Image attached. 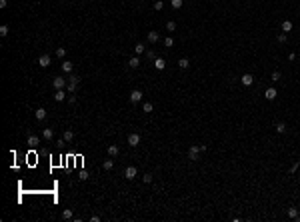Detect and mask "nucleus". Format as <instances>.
<instances>
[{"instance_id": "nucleus-1", "label": "nucleus", "mask_w": 300, "mask_h": 222, "mask_svg": "<svg viewBox=\"0 0 300 222\" xmlns=\"http://www.w3.org/2000/svg\"><path fill=\"white\" fill-rule=\"evenodd\" d=\"M200 152H206V146H204V144H200V146H198V144H192V146L188 148V160L196 162Z\"/></svg>"}, {"instance_id": "nucleus-2", "label": "nucleus", "mask_w": 300, "mask_h": 222, "mask_svg": "<svg viewBox=\"0 0 300 222\" xmlns=\"http://www.w3.org/2000/svg\"><path fill=\"white\" fill-rule=\"evenodd\" d=\"M78 84H80V78H78V76H70V78H68V86H66V90L70 92V94H72L74 90L78 88Z\"/></svg>"}, {"instance_id": "nucleus-3", "label": "nucleus", "mask_w": 300, "mask_h": 222, "mask_svg": "<svg viewBox=\"0 0 300 222\" xmlns=\"http://www.w3.org/2000/svg\"><path fill=\"white\" fill-rule=\"evenodd\" d=\"M52 86L56 88V90H64V88L68 86V80H64L62 76H56V78L52 80Z\"/></svg>"}, {"instance_id": "nucleus-4", "label": "nucleus", "mask_w": 300, "mask_h": 222, "mask_svg": "<svg viewBox=\"0 0 300 222\" xmlns=\"http://www.w3.org/2000/svg\"><path fill=\"white\" fill-rule=\"evenodd\" d=\"M136 176H138V168H136V166H128V168L124 170V178H126V180H134Z\"/></svg>"}, {"instance_id": "nucleus-5", "label": "nucleus", "mask_w": 300, "mask_h": 222, "mask_svg": "<svg viewBox=\"0 0 300 222\" xmlns=\"http://www.w3.org/2000/svg\"><path fill=\"white\" fill-rule=\"evenodd\" d=\"M128 98H130V102H132V104H136V102L142 100V92H140V90H132Z\"/></svg>"}, {"instance_id": "nucleus-6", "label": "nucleus", "mask_w": 300, "mask_h": 222, "mask_svg": "<svg viewBox=\"0 0 300 222\" xmlns=\"http://www.w3.org/2000/svg\"><path fill=\"white\" fill-rule=\"evenodd\" d=\"M38 64L42 68H48V66H50V56H48V54H42V56L38 58Z\"/></svg>"}, {"instance_id": "nucleus-7", "label": "nucleus", "mask_w": 300, "mask_h": 222, "mask_svg": "<svg viewBox=\"0 0 300 222\" xmlns=\"http://www.w3.org/2000/svg\"><path fill=\"white\" fill-rule=\"evenodd\" d=\"M264 96H266V100H274L276 96H278V92H276V88H266V92H264Z\"/></svg>"}, {"instance_id": "nucleus-8", "label": "nucleus", "mask_w": 300, "mask_h": 222, "mask_svg": "<svg viewBox=\"0 0 300 222\" xmlns=\"http://www.w3.org/2000/svg\"><path fill=\"white\" fill-rule=\"evenodd\" d=\"M240 82H242L244 86H252V82H254L252 74H242V78H240Z\"/></svg>"}, {"instance_id": "nucleus-9", "label": "nucleus", "mask_w": 300, "mask_h": 222, "mask_svg": "<svg viewBox=\"0 0 300 222\" xmlns=\"http://www.w3.org/2000/svg\"><path fill=\"white\" fill-rule=\"evenodd\" d=\"M128 144H130V146H138V144H140V134H130V136H128Z\"/></svg>"}, {"instance_id": "nucleus-10", "label": "nucleus", "mask_w": 300, "mask_h": 222, "mask_svg": "<svg viewBox=\"0 0 300 222\" xmlns=\"http://www.w3.org/2000/svg\"><path fill=\"white\" fill-rule=\"evenodd\" d=\"M154 66H156V70H164L166 68V60L164 58H154Z\"/></svg>"}, {"instance_id": "nucleus-11", "label": "nucleus", "mask_w": 300, "mask_h": 222, "mask_svg": "<svg viewBox=\"0 0 300 222\" xmlns=\"http://www.w3.org/2000/svg\"><path fill=\"white\" fill-rule=\"evenodd\" d=\"M118 152H120V150H118V146H116V144H110V146H108V156H110V158H116V156H118Z\"/></svg>"}, {"instance_id": "nucleus-12", "label": "nucleus", "mask_w": 300, "mask_h": 222, "mask_svg": "<svg viewBox=\"0 0 300 222\" xmlns=\"http://www.w3.org/2000/svg\"><path fill=\"white\" fill-rule=\"evenodd\" d=\"M54 100H56V102L66 100V92H64V90H56V94H54Z\"/></svg>"}, {"instance_id": "nucleus-13", "label": "nucleus", "mask_w": 300, "mask_h": 222, "mask_svg": "<svg viewBox=\"0 0 300 222\" xmlns=\"http://www.w3.org/2000/svg\"><path fill=\"white\" fill-rule=\"evenodd\" d=\"M42 136H44V140H52V138H54L52 128H44V130H42Z\"/></svg>"}, {"instance_id": "nucleus-14", "label": "nucleus", "mask_w": 300, "mask_h": 222, "mask_svg": "<svg viewBox=\"0 0 300 222\" xmlns=\"http://www.w3.org/2000/svg\"><path fill=\"white\" fill-rule=\"evenodd\" d=\"M158 40H160L158 32H148V42H150V44H156Z\"/></svg>"}, {"instance_id": "nucleus-15", "label": "nucleus", "mask_w": 300, "mask_h": 222, "mask_svg": "<svg viewBox=\"0 0 300 222\" xmlns=\"http://www.w3.org/2000/svg\"><path fill=\"white\" fill-rule=\"evenodd\" d=\"M288 216H290V218H294V220H300V214H298V210L294 208V206H290V208H288Z\"/></svg>"}, {"instance_id": "nucleus-16", "label": "nucleus", "mask_w": 300, "mask_h": 222, "mask_svg": "<svg viewBox=\"0 0 300 222\" xmlns=\"http://www.w3.org/2000/svg\"><path fill=\"white\" fill-rule=\"evenodd\" d=\"M34 116H36V120H44V118H46V110H44V108H38V110L34 112Z\"/></svg>"}, {"instance_id": "nucleus-17", "label": "nucleus", "mask_w": 300, "mask_h": 222, "mask_svg": "<svg viewBox=\"0 0 300 222\" xmlns=\"http://www.w3.org/2000/svg\"><path fill=\"white\" fill-rule=\"evenodd\" d=\"M62 70H64L66 74H70V72H72V62H70V60H64V62H62Z\"/></svg>"}, {"instance_id": "nucleus-18", "label": "nucleus", "mask_w": 300, "mask_h": 222, "mask_svg": "<svg viewBox=\"0 0 300 222\" xmlns=\"http://www.w3.org/2000/svg\"><path fill=\"white\" fill-rule=\"evenodd\" d=\"M128 66H130V68H138L140 66V58H138V56L130 58V60H128Z\"/></svg>"}, {"instance_id": "nucleus-19", "label": "nucleus", "mask_w": 300, "mask_h": 222, "mask_svg": "<svg viewBox=\"0 0 300 222\" xmlns=\"http://www.w3.org/2000/svg\"><path fill=\"white\" fill-rule=\"evenodd\" d=\"M290 30H292V22L284 20V22H282V32H290Z\"/></svg>"}, {"instance_id": "nucleus-20", "label": "nucleus", "mask_w": 300, "mask_h": 222, "mask_svg": "<svg viewBox=\"0 0 300 222\" xmlns=\"http://www.w3.org/2000/svg\"><path fill=\"white\" fill-rule=\"evenodd\" d=\"M72 218H74V214H72V210H64V212H62V220H72Z\"/></svg>"}, {"instance_id": "nucleus-21", "label": "nucleus", "mask_w": 300, "mask_h": 222, "mask_svg": "<svg viewBox=\"0 0 300 222\" xmlns=\"http://www.w3.org/2000/svg\"><path fill=\"white\" fill-rule=\"evenodd\" d=\"M38 142H40V138H38V136H34V134H30V136H28V144H30V146H36Z\"/></svg>"}, {"instance_id": "nucleus-22", "label": "nucleus", "mask_w": 300, "mask_h": 222, "mask_svg": "<svg viewBox=\"0 0 300 222\" xmlns=\"http://www.w3.org/2000/svg\"><path fill=\"white\" fill-rule=\"evenodd\" d=\"M178 66L182 68V70H186V68L190 66V62H188V58H180V60H178Z\"/></svg>"}, {"instance_id": "nucleus-23", "label": "nucleus", "mask_w": 300, "mask_h": 222, "mask_svg": "<svg viewBox=\"0 0 300 222\" xmlns=\"http://www.w3.org/2000/svg\"><path fill=\"white\" fill-rule=\"evenodd\" d=\"M276 132H278V134H284V132H286V124H284V122H278V124H276Z\"/></svg>"}, {"instance_id": "nucleus-24", "label": "nucleus", "mask_w": 300, "mask_h": 222, "mask_svg": "<svg viewBox=\"0 0 300 222\" xmlns=\"http://www.w3.org/2000/svg\"><path fill=\"white\" fill-rule=\"evenodd\" d=\"M142 110H144V112H146V114H150V112H152V110H154V106H152V102H144V106H142Z\"/></svg>"}, {"instance_id": "nucleus-25", "label": "nucleus", "mask_w": 300, "mask_h": 222, "mask_svg": "<svg viewBox=\"0 0 300 222\" xmlns=\"http://www.w3.org/2000/svg\"><path fill=\"white\" fill-rule=\"evenodd\" d=\"M144 50H146V46H144L142 42H138V44L134 46V52H136V54H142V52H144Z\"/></svg>"}, {"instance_id": "nucleus-26", "label": "nucleus", "mask_w": 300, "mask_h": 222, "mask_svg": "<svg viewBox=\"0 0 300 222\" xmlns=\"http://www.w3.org/2000/svg\"><path fill=\"white\" fill-rule=\"evenodd\" d=\"M64 140H66V142H72L74 140V132H72V130H66V132H64Z\"/></svg>"}, {"instance_id": "nucleus-27", "label": "nucleus", "mask_w": 300, "mask_h": 222, "mask_svg": "<svg viewBox=\"0 0 300 222\" xmlns=\"http://www.w3.org/2000/svg\"><path fill=\"white\" fill-rule=\"evenodd\" d=\"M112 166H114L112 160H104V162H102V168H104V170H112Z\"/></svg>"}, {"instance_id": "nucleus-28", "label": "nucleus", "mask_w": 300, "mask_h": 222, "mask_svg": "<svg viewBox=\"0 0 300 222\" xmlns=\"http://www.w3.org/2000/svg\"><path fill=\"white\" fill-rule=\"evenodd\" d=\"M164 46H166V48L174 46V38H172V36H166V38H164Z\"/></svg>"}, {"instance_id": "nucleus-29", "label": "nucleus", "mask_w": 300, "mask_h": 222, "mask_svg": "<svg viewBox=\"0 0 300 222\" xmlns=\"http://www.w3.org/2000/svg\"><path fill=\"white\" fill-rule=\"evenodd\" d=\"M166 30L174 32V30H176V22H174V20H168V22H166Z\"/></svg>"}, {"instance_id": "nucleus-30", "label": "nucleus", "mask_w": 300, "mask_h": 222, "mask_svg": "<svg viewBox=\"0 0 300 222\" xmlns=\"http://www.w3.org/2000/svg\"><path fill=\"white\" fill-rule=\"evenodd\" d=\"M280 78H282V74H280L278 70H274V72H272V80L274 82H280Z\"/></svg>"}, {"instance_id": "nucleus-31", "label": "nucleus", "mask_w": 300, "mask_h": 222, "mask_svg": "<svg viewBox=\"0 0 300 222\" xmlns=\"http://www.w3.org/2000/svg\"><path fill=\"white\" fill-rule=\"evenodd\" d=\"M162 8H164V2H162V0H156V2H154V10H162Z\"/></svg>"}, {"instance_id": "nucleus-32", "label": "nucleus", "mask_w": 300, "mask_h": 222, "mask_svg": "<svg viewBox=\"0 0 300 222\" xmlns=\"http://www.w3.org/2000/svg\"><path fill=\"white\" fill-rule=\"evenodd\" d=\"M56 56H58V58H64V56H66V50H64V48H56Z\"/></svg>"}, {"instance_id": "nucleus-33", "label": "nucleus", "mask_w": 300, "mask_h": 222, "mask_svg": "<svg viewBox=\"0 0 300 222\" xmlns=\"http://www.w3.org/2000/svg\"><path fill=\"white\" fill-rule=\"evenodd\" d=\"M172 8L180 10V8H182V0H172Z\"/></svg>"}, {"instance_id": "nucleus-34", "label": "nucleus", "mask_w": 300, "mask_h": 222, "mask_svg": "<svg viewBox=\"0 0 300 222\" xmlns=\"http://www.w3.org/2000/svg\"><path fill=\"white\" fill-rule=\"evenodd\" d=\"M6 34H8V26L2 24V26H0V36H6Z\"/></svg>"}, {"instance_id": "nucleus-35", "label": "nucleus", "mask_w": 300, "mask_h": 222, "mask_svg": "<svg viewBox=\"0 0 300 222\" xmlns=\"http://www.w3.org/2000/svg\"><path fill=\"white\" fill-rule=\"evenodd\" d=\"M298 168H300V160H298V162H294V164H292V168H290V174H294V172H296Z\"/></svg>"}, {"instance_id": "nucleus-36", "label": "nucleus", "mask_w": 300, "mask_h": 222, "mask_svg": "<svg viewBox=\"0 0 300 222\" xmlns=\"http://www.w3.org/2000/svg\"><path fill=\"white\" fill-rule=\"evenodd\" d=\"M142 180L146 182V184H150V182H152V174H144V176H142Z\"/></svg>"}, {"instance_id": "nucleus-37", "label": "nucleus", "mask_w": 300, "mask_h": 222, "mask_svg": "<svg viewBox=\"0 0 300 222\" xmlns=\"http://www.w3.org/2000/svg\"><path fill=\"white\" fill-rule=\"evenodd\" d=\"M278 42H286V32L278 34Z\"/></svg>"}, {"instance_id": "nucleus-38", "label": "nucleus", "mask_w": 300, "mask_h": 222, "mask_svg": "<svg viewBox=\"0 0 300 222\" xmlns=\"http://www.w3.org/2000/svg\"><path fill=\"white\" fill-rule=\"evenodd\" d=\"M86 178H88V172H86V170H82V172H80V180H86Z\"/></svg>"}, {"instance_id": "nucleus-39", "label": "nucleus", "mask_w": 300, "mask_h": 222, "mask_svg": "<svg viewBox=\"0 0 300 222\" xmlns=\"http://www.w3.org/2000/svg\"><path fill=\"white\" fill-rule=\"evenodd\" d=\"M68 100H70V104H76V96H74V92L68 96Z\"/></svg>"}, {"instance_id": "nucleus-40", "label": "nucleus", "mask_w": 300, "mask_h": 222, "mask_svg": "<svg viewBox=\"0 0 300 222\" xmlns=\"http://www.w3.org/2000/svg\"><path fill=\"white\" fill-rule=\"evenodd\" d=\"M90 222H100V216H96V214L90 216Z\"/></svg>"}, {"instance_id": "nucleus-41", "label": "nucleus", "mask_w": 300, "mask_h": 222, "mask_svg": "<svg viewBox=\"0 0 300 222\" xmlns=\"http://www.w3.org/2000/svg\"><path fill=\"white\" fill-rule=\"evenodd\" d=\"M8 6V0H0V8H6Z\"/></svg>"}, {"instance_id": "nucleus-42", "label": "nucleus", "mask_w": 300, "mask_h": 222, "mask_svg": "<svg viewBox=\"0 0 300 222\" xmlns=\"http://www.w3.org/2000/svg\"><path fill=\"white\" fill-rule=\"evenodd\" d=\"M288 60H290V62H292V60H296V54H294V52H290V54H288Z\"/></svg>"}]
</instances>
